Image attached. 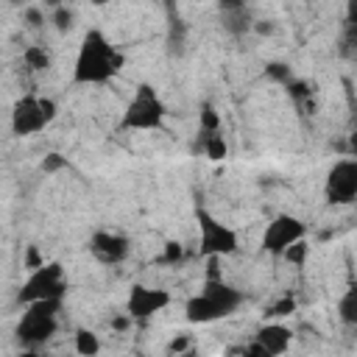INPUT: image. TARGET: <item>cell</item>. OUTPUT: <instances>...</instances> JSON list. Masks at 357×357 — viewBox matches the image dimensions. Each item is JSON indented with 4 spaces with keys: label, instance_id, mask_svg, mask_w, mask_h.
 <instances>
[{
    "label": "cell",
    "instance_id": "cell-22",
    "mask_svg": "<svg viewBox=\"0 0 357 357\" xmlns=\"http://www.w3.org/2000/svg\"><path fill=\"white\" fill-rule=\"evenodd\" d=\"M187 349H190V335H176V337L167 343V351H170V354H176V351L181 354V351H187Z\"/></svg>",
    "mask_w": 357,
    "mask_h": 357
},
{
    "label": "cell",
    "instance_id": "cell-7",
    "mask_svg": "<svg viewBox=\"0 0 357 357\" xmlns=\"http://www.w3.org/2000/svg\"><path fill=\"white\" fill-rule=\"evenodd\" d=\"M198 248L204 257H231L240 248V237L231 226L220 223L206 209H198Z\"/></svg>",
    "mask_w": 357,
    "mask_h": 357
},
{
    "label": "cell",
    "instance_id": "cell-27",
    "mask_svg": "<svg viewBox=\"0 0 357 357\" xmlns=\"http://www.w3.org/2000/svg\"><path fill=\"white\" fill-rule=\"evenodd\" d=\"M45 3H47V6H53V8H56V6H64V0H45Z\"/></svg>",
    "mask_w": 357,
    "mask_h": 357
},
{
    "label": "cell",
    "instance_id": "cell-15",
    "mask_svg": "<svg viewBox=\"0 0 357 357\" xmlns=\"http://www.w3.org/2000/svg\"><path fill=\"white\" fill-rule=\"evenodd\" d=\"M337 315L343 324H357V290L354 287H349L343 298L337 301Z\"/></svg>",
    "mask_w": 357,
    "mask_h": 357
},
{
    "label": "cell",
    "instance_id": "cell-21",
    "mask_svg": "<svg viewBox=\"0 0 357 357\" xmlns=\"http://www.w3.org/2000/svg\"><path fill=\"white\" fill-rule=\"evenodd\" d=\"M64 165H67V159H64L61 153H50V156H45V162H42V170L53 173V170H59V167H64Z\"/></svg>",
    "mask_w": 357,
    "mask_h": 357
},
{
    "label": "cell",
    "instance_id": "cell-18",
    "mask_svg": "<svg viewBox=\"0 0 357 357\" xmlns=\"http://www.w3.org/2000/svg\"><path fill=\"white\" fill-rule=\"evenodd\" d=\"M307 251H310V245H307L304 240H296V243H293V245H287L279 257H284V259H287V262H293V265H304Z\"/></svg>",
    "mask_w": 357,
    "mask_h": 357
},
{
    "label": "cell",
    "instance_id": "cell-24",
    "mask_svg": "<svg viewBox=\"0 0 357 357\" xmlns=\"http://www.w3.org/2000/svg\"><path fill=\"white\" fill-rule=\"evenodd\" d=\"M42 262H45V259L39 257V251H36V245H31V248H28V254H25V268L31 271V268H36V265H42Z\"/></svg>",
    "mask_w": 357,
    "mask_h": 357
},
{
    "label": "cell",
    "instance_id": "cell-12",
    "mask_svg": "<svg viewBox=\"0 0 357 357\" xmlns=\"http://www.w3.org/2000/svg\"><path fill=\"white\" fill-rule=\"evenodd\" d=\"M89 251H92V257H95L98 262H103V265H120V262L128 257L131 243H128V237L120 234V231L100 229V231H95V234L89 237Z\"/></svg>",
    "mask_w": 357,
    "mask_h": 357
},
{
    "label": "cell",
    "instance_id": "cell-2",
    "mask_svg": "<svg viewBox=\"0 0 357 357\" xmlns=\"http://www.w3.org/2000/svg\"><path fill=\"white\" fill-rule=\"evenodd\" d=\"M240 304H243V293L237 287L226 284L223 279H206L201 293L187 298L184 318L190 324H215L220 318L234 315Z\"/></svg>",
    "mask_w": 357,
    "mask_h": 357
},
{
    "label": "cell",
    "instance_id": "cell-1",
    "mask_svg": "<svg viewBox=\"0 0 357 357\" xmlns=\"http://www.w3.org/2000/svg\"><path fill=\"white\" fill-rule=\"evenodd\" d=\"M126 67V56L100 28H89L81 36L75 61H73V84L98 86L117 78Z\"/></svg>",
    "mask_w": 357,
    "mask_h": 357
},
{
    "label": "cell",
    "instance_id": "cell-25",
    "mask_svg": "<svg viewBox=\"0 0 357 357\" xmlns=\"http://www.w3.org/2000/svg\"><path fill=\"white\" fill-rule=\"evenodd\" d=\"M268 73H271L273 78H287V75H290V70H287L284 64H279V61H276V64H268Z\"/></svg>",
    "mask_w": 357,
    "mask_h": 357
},
{
    "label": "cell",
    "instance_id": "cell-8",
    "mask_svg": "<svg viewBox=\"0 0 357 357\" xmlns=\"http://www.w3.org/2000/svg\"><path fill=\"white\" fill-rule=\"evenodd\" d=\"M324 195L335 206L354 204V198H357V162L351 156H343L329 167L326 184H324Z\"/></svg>",
    "mask_w": 357,
    "mask_h": 357
},
{
    "label": "cell",
    "instance_id": "cell-20",
    "mask_svg": "<svg viewBox=\"0 0 357 357\" xmlns=\"http://www.w3.org/2000/svg\"><path fill=\"white\" fill-rule=\"evenodd\" d=\"M53 22H56L59 31H67V28L73 25V11H70L67 6H56V11H53Z\"/></svg>",
    "mask_w": 357,
    "mask_h": 357
},
{
    "label": "cell",
    "instance_id": "cell-10",
    "mask_svg": "<svg viewBox=\"0 0 357 357\" xmlns=\"http://www.w3.org/2000/svg\"><path fill=\"white\" fill-rule=\"evenodd\" d=\"M170 301H173L170 290L134 284L128 293V301H126V315H131V321H145V318H153L156 312H162L165 307H170Z\"/></svg>",
    "mask_w": 357,
    "mask_h": 357
},
{
    "label": "cell",
    "instance_id": "cell-13",
    "mask_svg": "<svg viewBox=\"0 0 357 357\" xmlns=\"http://www.w3.org/2000/svg\"><path fill=\"white\" fill-rule=\"evenodd\" d=\"M204 151H206V156H209L212 162L226 159L229 145H226V139H223V134H220L218 128H215V131H206V137H204Z\"/></svg>",
    "mask_w": 357,
    "mask_h": 357
},
{
    "label": "cell",
    "instance_id": "cell-11",
    "mask_svg": "<svg viewBox=\"0 0 357 357\" xmlns=\"http://www.w3.org/2000/svg\"><path fill=\"white\" fill-rule=\"evenodd\" d=\"M290 340H293V332L290 326L279 324V321H268L257 329L254 335V343L245 349V354H257V357H276V354H284L290 349Z\"/></svg>",
    "mask_w": 357,
    "mask_h": 357
},
{
    "label": "cell",
    "instance_id": "cell-3",
    "mask_svg": "<svg viewBox=\"0 0 357 357\" xmlns=\"http://www.w3.org/2000/svg\"><path fill=\"white\" fill-rule=\"evenodd\" d=\"M167 109L159 98V92L151 84H139L123 112L120 128L123 131H159L165 126Z\"/></svg>",
    "mask_w": 357,
    "mask_h": 357
},
{
    "label": "cell",
    "instance_id": "cell-4",
    "mask_svg": "<svg viewBox=\"0 0 357 357\" xmlns=\"http://www.w3.org/2000/svg\"><path fill=\"white\" fill-rule=\"evenodd\" d=\"M59 114V106L53 98L45 95H22L11 106V134L14 137H33L45 131Z\"/></svg>",
    "mask_w": 357,
    "mask_h": 357
},
{
    "label": "cell",
    "instance_id": "cell-9",
    "mask_svg": "<svg viewBox=\"0 0 357 357\" xmlns=\"http://www.w3.org/2000/svg\"><path fill=\"white\" fill-rule=\"evenodd\" d=\"M304 237H307L304 220H298L296 215L282 212V215H276V218L265 226V231H262V251H268V254H282L287 245H293L296 240H304Z\"/></svg>",
    "mask_w": 357,
    "mask_h": 357
},
{
    "label": "cell",
    "instance_id": "cell-6",
    "mask_svg": "<svg viewBox=\"0 0 357 357\" xmlns=\"http://www.w3.org/2000/svg\"><path fill=\"white\" fill-rule=\"evenodd\" d=\"M67 293V279L61 262H42L28 271V279L20 287V304L42 301V298H64Z\"/></svg>",
    "mask_w": 357,
    "mask_h": 357
},
{
    "label": "cell",
    "instance_id": "cell-19",
    "mask_svg": "<svg viewBox=\"0 0 357 357\" xmlns=\"http://www.w3.org/2000/svg\"><path fill=\"white\" fill-rule=\"evenodd\" d=\"M181 259H184V245H181V243H176V240L165 243V254H162V262H167V265H176V262H181Z\"/></svg>",
    "mask_w": 357,
    "mask_h": 357
},
{
    "label": "cell",
    "instance_id": "cell-5",
    "mask_svg": "<svg viewBox=\"0 0 357 357\" xmlns=\"http://www.w3.org/2000/svg\"><path fill=\"white\" fill-rule=\"evenodd\" d=\"M59 310H61V298H42V301L25 304L22 321L17 324V337L25 346L45 343L59 329Z\"/></svg>",
    "mask_w": 357,
    "mask_h": 357
},
{
    "label": "cell",
    "instance_id": "cell-23",
    "mask_svg": "<svg viewBox=\"0 0 357 357\" xmlns=\"http://www.w3.org/2000/svg\"><path fill=\"white\" fill-rule=\"evenodd\" d=\"M201 126H204L206 131H215V128H218V114H215L212 106L204 109V114H201Z\"/></svg>",
    "mask_w": 357,
    "mask_h": 357
},
{
    "label": "cell",
    "instance_id": "cell-28",
    "mask_svg": "<svg viewBox=\"0 0 357 357\" xmlns=\"http://www.w3.org/2000/svg\"><path fill=\"white\" fill-rule=\"evenodd\" d=\"M109 0H92V6H106Z\"/></svg>",
    "mask_w": 357,
    "mask_h": 357
},
{
    "label": "cell",
    "instance_id": "cell-26",
    "mask_svg": "<svg viewBox=\"0 0 357 357\" xmlns=\"http://www.w3.org/2000/svg\"><path fill=\"white\" fill-rule=\"evenodd\" d=\"M28 20H31V25H39L42 22V14L36 8H28Z\"/></svg>",
    "mask_w": 357,
    "mask_h": 357
},
{
    "label": "cell",
    "instance_id": "cell-17",
    "mask_svg": "<svg viewBox=\"0 0 357 357\" xmlns=\"http://www.w3.org/2000/svg\"><path fill=\"white\" fill-rule=\"evenodd\" d=\"M290 312H296V298H293V296H282L279 301H273V304L265 310V318H284V315H290Z\"/></svg>",
    "mask_w": 357,
    "mask_h": 357
},
{
    "label": "cell",
    "instance_id": "cell-16",
    "mask_svg": "<svg viewBox=\"0 0 357 357\" xmlns=\"http://www.w3.org/2000/svg\"><path fill=\"white\" fill-rule=\"evenodd\" d=\"M75 351L78 354H98L100 351V340H98V335L95 332H89V329H78L75 332Z\"/></svg>",
    "mask_w": 357,
    "mask_h": 357
},
{
    "label": "cell",
    "instance_id": "cell-14",
    "mask_svg": "<svg viewBox=\"0 0 357 357\" xmlns=\"http://www.w3.org/2000/svg\"><path fill=\"white\" fill-rule=\"evenodd\" d=\"M22 61H25L31 70L42 73V70H47V67H50V53H47L45 47H39V45H31V47H25V50H22Z\"/></svg>",
    "mask_w": 357,
    "mask_h": 357
}]
</instances>
